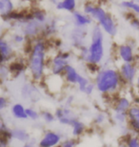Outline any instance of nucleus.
<instances>
[{
	"instance_id": "nucleus-22",
	"label": "nucleus",
	"mask_w": 139,
	"mask_h": 147,
	"mask_svg": "<svg viewBox=\"0 0 139 147\" xmlns=\"http://www.w3.org/2000/svg\"><path fill=\"white\" fill-rule=\"evenodd\" d=\"M26 113H27V116L29 119H31L32 120H36L38 119V117H39V114L35 110L32 109V108H27V109H26Z\"/></svg>"
},
{
	"instance_id": "nucleus-24",
	"label": "nucleus",
	"mask_w": 139,
	"mask_h": 147,
	"mask_svg": "<svg viewBox=\"0 0 139 147\" xmlns=\"http://www.w3.org/2000/svg\"><path fill=\"white\" fill-rule=\"evenodd\" d=\"M42 117L46 122H52L54 120V116L52 113H50V112H43Z\"/></svg>"
},
{
	"instance_id": "nucleus-16",
	"label": "nucleus",
	"mask_w": 139,
	"mask_h": 147,
	"mask_svg": "<svg viewBox=\"0 0 139 147\" xmlns=\"http://www.w3.org/2000/svg\"><path fill=\"white\" fill-rule=\"evenodd\" d=\"M0 50H1V55H2V60L4 61L5 59H7V58L11 55V48L9 47V45L4 41H1L0 42Z\"/></svg>"
},
{
	"instance_id": "nucleus-4",
	"label": "nucleus",
	"mask_w": 139,
	"mask_h": 147,
	"mask_svg": "<svg viewBox=\"0 0 139 147\" xmlns=\"http://www.w3.org/2000/svg\"><path fill=\"white\" fill-rule=\"evenodd\" d=\"M61 140L60 135L55 132H48L44 135L42 140H40V147H54L59 143Z\"/></svg>"
},
{
	"instance_id": "nucleus-10",
	"label": "nucleus",
	"mask_w": 139,
	"mask_h": 147,
	"mask_svg": "<svg viewBox=\"0 0 139 147\" xmlns=\"http://www.w3.org/2000/svg\"><path fill=\"white\" fill-rule=\"evenodd\" d=\"M131 109V102L126 98H120L115 106V113H128Z\"/></svg>"
},
{
	"instance_id": "nucleus-23",
	"label": "nucleus",
	"mask_w": 139,
	"mask_h": 147,
	"mask_svg": "<svg viewBox=\"0 0 139 147\" xmlns=\"http://www.w3.org/2000/svg\"><path fill=\"white\" fill-rule=\"evenodd\" d=\"M75 16L76 21H77L79 25H84V24H87V23H90V19H88L87 17L81 16V14L75 13Z\"/></svg>"
},
{
	"instance_id": "nucleus-19",
	"label": "nucleus",
	"mask_w": 139,
	"mask_h": 147,
	"mask_svg": "<svg viewBox=\"0 0 139 147\" xmlns=\"http://www.w3.org/2000/svg\"><path fill=\"white\" fill-rule=\"evenodd\" d=\"M77 84H78L79 89H80L81 92L85 93V91H86V89H87L88 85L90 84V83H89V81H88L87 78H83V76H81L80 75H79V78H78V80H77Z\"/></svg>"
},
{
	"instance_id": "nucleus-27",
	"label": "nucleus",
	"mask_w": 139,
	"mask_h": 147,
	"mask_svg": "<svg viewBox=\"0 0 139 147\" xmlns=\"http://www.w3.org/2000/svg\"><path fill=\"white\" fill-rule=\"evenodd\" d=\"M27 33L29 34H34L36 33V27H35V25L30 24L27 28Z\"/></svg>"
},
{
	"instance_id": "nucleus-36",
	"label": "nucleus",
	"mask_w": 139,
	"mask_h": 147,
	"mask_svg": "<svg viewBox=\"0 0 139 147\" xmlns=\"http://www.w3.org/2000/svg\"><path fill=\"white\" fill-rule=\"evenodd\" d=\"M23 147H32L31 145H30V144H25L24 146H23Z\"/></svg>"
},
{
	"instance_id": "nucleus-30",
	"label": "nucleus",
	"mask_w": 139,
	"mask_h": 147,
	"mask_svg": "<svg viewBox=\"0 0 139 147\" xmlns=\"http://www.w3.org/2000/svg\"><path fill=\"white\" fill-rule=\"evenodd\" d=\"M93 87L94 86L93 84H89L87 89H86V91H85V93L87 94V95H91V94L93 93Z\"/></svg>"
},
{
	"instance_id": "nucleus-18",
	"label": "nucleus",
	"mask_w": 139,
	"mask_h": 147,
	"mask_svg": "<svg viewBox=\"0 0 139 147\" xmlns=\"http://www.w3.org/2000/svg\"><path fill=\"white\" fill-rule=\"evenodd\" d=\"M75 6V0H64L63 3H59L57 5L58 9H66V10L73 11Z\"/></svg>"
},
{
	"instance_id": "nucleus-29",
	"label": "nucleus",
	"mask_w": 139,
	"mask_h": 147,
	"mask_svg": "<svg viewBox=\"0 0 139 147\" xmlns=\"http://www.w3.org/2000/svg\"><path fill=\"white\" fill-rule=\"evenodd\" d=\"M6 106H7V100H6L4 96H1L0 98V109L3 110Z\"/></svg>"
},
{
	"instance_id": "nucleus-20",
	"label": "nucleus",
	"mask_w": 139,
	"mask_h": 147,
	"mask_svg": "<svg viewBox=\"0 0 139 147\" xmlns=\"http://www.w3.org/2000/svg\"><path fill=\"white\" fill-rule=\"evenodd\" d=\"M93 16L95 17V18L98 20V21L101 22L103 19L105 18L106 16H107V14L105 13V11L102 10V9H94V11H93Z\"/></svg>"
},
{
	"instance_id": "nucleus-25",
	"label": "nucleus",
	"mask_w": 139,
	"mask_h": 147,
	"mask_svg": "<svg viewBox=\"0 0 139 147\" xmlns=\"http://www.w3.org/2000/svg\"><path fill=\"white\" fill-rule=\"evenodd\" d=\"M128 147H139V140L136 138H131L128 142Z\"/></svg>"
},
{
	"instance_id": "nucleus-28",
	"label": "nucleus",
	"mask_w": 139,
	"mask_h": 147,
	"mask_svg": "<svg viewBox=\"0 0 139 147\" xmlns=\"http://www.w3.org/2000/svg\"><path fill=\"white\" fill-rule=\"evenodd\" d=\"M75 143L73 140H66V142H64L62 143L61 147H75Z\"/></svg>"
},
{
	"instance_id": "nucleus-7",
	"label": "nucleus",
	"mask_w": 139,
	"mask_h": 147,
	"mask_svg": "<svg viewBox=\"0 0 139 147\" xmlns=\"http://www.w3.org/2000/svg\"><path fill=\"white\" fill-rule=\"evenodd\" d=\"M128 117L130 119V124L134 130L139 131V107L132 106L128 111Z\"/></svg>"
},
{
	"instance_id": "nucleus-32",
	"label": "nucleus",
	"mask_w": 139,
	"mask_h": 147,
	"mask_svg": "<svg viewBox=\"0 0 139 147\" xmlns=\"http://www.w3.org/2000/svg\"><path fill=\"white\" fill-rule=\"evenodd\" d=\"M34 16L36 17V18L38 20H40V21H42V20H44V16L42 13H40V11H38V13H34Z\"/></svg>"
},
{
	"instance_id": "nucleus-15",
	"label": "nucleus",
	"mask_w": 139,
	"mask_h": 147,
	"mask_svg": "<svg viewBox=\"0 0 139 147\" xmlns=\"http://www.w3.org/2000/svg\"><path fill=\"white\" fill-rule=\"evenodd\" d=\"M11 8H13V5L10 0H0V11H1L2 16H6L10 13Z\"/></svg>"
},
{
	"instance_id": "nucleus-11",
	"label": "nucleus",
	"mask_w": 139,
	"mask_h": 147,
	"mask_svg": "<svg viewBox=\"0 0 139 147\" xmlns=\"http://www.w3.org/2000/svg\"><path fill=\"white\" fill-rule=\"evenodd\" d=\"M119 54L120 57H122V59L126 61L127 63H130L132 60V51L130 46H121L119 49Z\"/></svg>"
},
{
	"instance_id": "nucleus-1",
	"label": "nucleus",
	"mask_w": 139,
	"mask_h": 147,
	"mask_svg": "<svg viewBox=\"0 0 139 147\" xmlns=\"http://www.w3.org/2000/svg\"><path fill=\"white\" fill-rule=\"evenodd\" d=\"M119 85V76L114 70L108 69L98 74L96 78V87L101 93L115 91Z\"/></svg>"
},
{
	"instance_id": "nucleus-14",
	"label": "nucleus",
	"mask_w": 139,
	"mask_h": 147,
	"mask_svg": "<svg viewBox=\"0 0 139 147\" xmlns=\"http://www.w3.org/2000/svg\"><path fill=\"white\" fill-rule=\"evenodd\" d=\"M101 24L103 26V28L105 29V31L107 32L108 34H110L111 36H113L115 34V27L113 25V21H112L110 16H106L101 21Z\"/></svg>"
},
{
	"instance_id": "nucleus-8",
	"label": "nucleus",
	"mask_w": 139,
	"mask_h": 147,
	"mask_svg": "<svg viewBox=\"0 0 139 147\" xmlns=\"http://www.w3.org/2000/svg\"><path fill=\"white\" fill-rule=\"evenodd\" d=\"M135 74H136V71H135V68L132 64L126 63L121 67V75H122L123 78L125 79L126 81H128V82L134 81Z\"/></svg>"
},
{
	"instance_id": "nucleus-12",
	"label": "nucleus",
	"mask_w": 139,
	"mask_h": 147,
	"mask_svg": "<svg viewBox=\"0 0 139 147\" xmlns=\"http://www.w3.org/2000/svg\"><path fill=\"white\" fill-rule=\"evenodd\" d=\"M65 71H66V78L70 83H77L79 75L73 67L68 65Z\"/></svg>"
},
{
	"instance_id": "nucleus-31",
	"label": "nucleus",
	"mask_w": 139,
	"mask_h": 147,
	"mask_svg": "<svg viewBox=\"0 0 139 147\" xmlns=\"http://www.w3.org/2000/svg\"><path fill=\"white\" fill-rule=\"evenodd\" d=\"M104 116L103 115H101V114H99L98 116L96 117V119H95V122L96 123H101V122H103L104 121Z\"/></svg>"
},
{
	"instance_id": "nucleus-5",
	"label": "nucleus",
	"mask_w": 139,
	"mask_h": 147,
	"mask_svg": "<svg viewBox=\"0 0 139 147\" xmlns=\"http://www.w3.org/2000/svg\"><path fill=\"white\" fill-rule=\"evenodd\" d=\"M56 117L59 119V121L66 125H73L76 120V117L73 114L72 111L69 109H58L55 113Z\"/></svg>"
},
{
	"instance_id": "nucleus-6",
	"label": "nucleus",
	"mask_w": 139,
	"mask_h": 147,
	"mask_svg": "<svg viewBox=\"0 0 139 147\" xmlns=\"http://www.w3.org/2000/svg\"><path fill=\"white\" fill-rule=\"evenodd\" d=\"M69 57V55H61L56 57L54 61H52V74L54 75H59L61 72H63L64 70L67 68V57Z\"/></svg>"
},
{
	"instance_id": "nucleus-9",
	"label": "nucleus",
	"mask_w": 139,
	"mask_h": 147,
	"mask_svg": "<svg viewBox=\"0 0 139 147\" xmlns=\"http://www.w3.org/2000/svg\"><path fill=\"white\" fill-rule=\"evenodd\" d=\"M11 114L14 117L19 119H28L27 113H26V108L23 107V105L16 103L11 107Z\"/></svg>"
},
{
	"instance_id": "nucleus-26",
	"label": "nucleus",
	"mask_w": 139,
	"mask_h": 147,
	"mask_svg": "<svg viewBox=\"0 0 139 147\" xmlns=\"http://www.w3.org/2000/svg\"><path fill=\"white\" fill-rule=\"evenodd\" d=\"M123 5H124V6H127V7H129V8H132L134 11H136L137 13H139V6L136 5V4H134V3L124 2V3H123Z\"/></svg>"
},
{
	"instance_id": "nucleus-21",
	"label": "nucleus",
	"mask_w": 139,
	"mask_h": 147,
	"mask_svg": "<svg viewBox=\"0 0 139 147\" xmlns=\"http://www.w3.org/2000/svg\"><path fill=\"white\" fill-rule=\"evenodd\" d=\"M128 113H115L114 114V119L118 123H124L127 119Z\"/></svg>"
},
{
	"instance_id": "nucleus-35",
	"label": "nucleus",
	"mask_w": 139,
	"mask_h": 147,
	"mask_svg": "<svg viewBox=\"0 0 139 147\" xmlns=\"http://www.w3.org/2000/svg\"><path fill=\"white\" fill-rule=\"evenodd\" d=\"M136 86L137 88L139 89V76H138V78H137V82H136Z\"/></svg>"
},
{
	"instance_id": "nucleus-34",
	"label": "nucleus",
	"mask_w": 139,
	"mask_h": 147,
	"mask_svg": "<svg viewBox=\"0 0 139 147\" xmlns=\"http://www.w3.org/2000/svg\"><path fill=\"white\" fill-rule=\"evenodd\" d=\"M132 25L139 30V21H137V20H134V21H132Z\"/></svg>"
},
{
	"instance_id": "nucleus-33",
	"label": "nucleus",
	"mask_w": 139,
	"mask_h": 147,
	"mask_svg": "<svg viewBox=\"0 0 139 147\" xmlns=\"http://www.w3.org/2000/svg\"><path fill=\"white\" fill-rule=\"evenodd\" d=\"M86 13H93V11H94V9L93 7H91V6H87L85 9Z\"/></svg>"
},
{
	"instance_id": "nucleus-2",
	"label": "nucleus",
	"mask_w": 139,
	"mask_h": 147,
	"mask_svg": "<svg viewBox=\"0 0 139 147\" xmlns=\"http://www.w3.org/2000/svg\"><path fill=\"white\" fill-rule=\"evenodd\" d=\"M44 55H45V46L42 42H38L35 44L32 50L31 60H30V68L35 80H39L43 76Z\"/></svg>"
},
{
	"instance_id": "nucleus-17",
	"label": "nucleus",
	"mask_w": 139,
	"mask_h": 147,
	"mask_svg": "<svg viewBox=\"0 0 139 147\" xmlns=\"http://www.w3.org/2000/svg\"><path fill=\"white\" fill-rule=\"evenodd\" d=\"M84 124L79 120H76V121L73 123V136H79V135L82 134V132L84 131Z\"/></svg>"
},
{
	"instance_id": "nucleus-3",
	"label": "nucleus",
	"mask_w": 139,
	"mask_h": 147,
	"mask_svg": "<svg viewBox=\"0 0 139 147\" xmlns=\"http://www.w3.org/2000/svg\"><path fill=\"white\" fill-rule=\"evenodd\" d=\"M103 57V45H102V34L98 27L94 28L93 33V43L90 47V51L87 59L91 64L98 63Z\"/></svg>"
},
{
	"instance_id": "nucleus-13",
	"label": "nucleus",
	"mask_w": 139,
	"mask_h": 147,
	"mask_svg": "<svg viewBox=\"0 0 139 147\" xmlns=\"http://www.w3.org/2000/svg\"><path fill=\"white\" fill-rule=\"evenodd\" d=\"M11 137H13V139L23 142H27L30 139L29 134L25 130H22V129H14V130H13L11 133Z\"/></svg>"
}]
</instances>
